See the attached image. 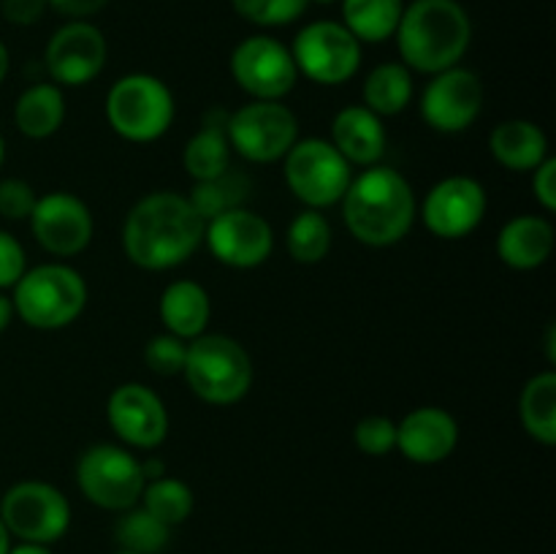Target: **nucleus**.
<instances>
[{"instance_id": "47", "label": "nucleus", "mask_w": 556, "mask_h": 554, "mask_svg": "<svg viewBox=\"0 0 556 554\" xmlns=\"http://www.w3.org/2000/svg\"><path fill=\"white\" fill-rule=\"evenodd\" d=\"M3 161H5V139L3 134H0V168H3Z\"/></svg>"}, {"instance_id": "13", "label": "nucleus", "mask_w": 556, "mask_h": 554, "mask_svg": "<svg viewBox=\"0 0 556 554\" xmlns=\"http://www.w3.org/2000/svg\"><path fill=\"white\" fill-rule=\"evenodd\" d=\"M486 188L476 177L451 174L427 190L421 206H418V215L432 237L456 242V239L470 237L481 226L486 217Z\"/></svg>"}, {"instance_id": "45", "label": "nucleus", "mask_w": 556, "mask_h": 554, "mask_svg": "<svg viewBox=\"0 0 556 554\" xmlns=\"http://www.w3.org/2000/svg\"><path fill=\"white\" fill-rule=\"evenodd\" d=\"M546 348H548V362H556V326L554 324H548V329H546Z\"/></svg>"}, {"instance_id": "29", "label": "nucleus", "mask_w": 556, "mask_h": 554, "mask_svg": "<svg viewBox=\"0 0 556 554\" xmlns=\"http://www.w3.org/2000/svg\"><path fill=\"white\" fill-rule=\"evenodd\" d=\"M342 25L358 43H383L394 38L405 11V0H340Z\"/></svg>"}, {"instance_id": "31", "label": "nucleus", "mask_w": 556, "mask_h": 554, "mask_svg": "<svg viewBox=\"0 0 556 554\" xmlns=\"http://www.w3.org/2000/svg\"><path fill=\"white\" fill-rule=\"evenodd\" d=\"M139 505L144 511H150L157 521H163L166 527H179L182 521L190 519L195 508L193 489L182 481V478L163 476L155 481L144 483V492H141Z\"/></svg>"}, {"instance_id": "33", "label": "nucleus", "mask_w": 556, "mask_h": 554, "mask_svg": "<svg viewBox=\"0 0 556 554\" xmlns=\"http://www.w3.org/2000/svg\"><path fill=\"white\" fill-rule=\"evenodd\" d=\"M233 11L244 22L258 27H286L302 20L309 0H231Z\"/></svg>"}, {"instance_id": "46", "label": "nucleus", "mask_w": 556, "mask_h": 554, "mask_svg": "<svg viewBox=\"0 0 556 554\" xmlns=\"http://www.w3.org/2000/svg\"><path fill=\"white\" fill-rule=\"evenodd\" d=\"M9 546H11V536L3 527V521H0V554H9Z\"/></svg>"}, {"instance_id": "35", "label": "nucleus", "mask_w": 556, "mask_h": 554, "mask_svg": "<svg viewBox=\"0 0 556 554\" xmlns=\"http://www.w3.org/2000/svg\"><path fill=\"white\" fill-rule=\"evenodd\" d=\"M185 356H188V342L168 335V331H161V335L150 337L144 345V364L155 375H163V378L182 375Z\"/></svg>"}, {"instance_id": "1", "label": "nucleus", "mask_w": 556, "mask_h": 554, "mask_svg": "<svg viewBox=\"0 0 556 554\" xmlns=\"http://www.w3.org/2000/svg\"><path fill=\"white\" fill-rule=\"evenodd\" d=\"M199 212L177 190H155L136 201L123 223V250L130 264L147 272L182 266L204 244Z\"/></svg>"}, {"instance_id": "30", "label": "nucleus", "mask_w": 556, "mask_h": 554, "mask_svg": "<svg viewBox=\"0 0 556 554\" xmlns=\"http://www.w3.org/2000/svg\"><path fill=\"white\" fill-rule=\"evenodd\" d=\"M331 223L320 210H302L286 228V250L296 264H320L331 250Z\"/></svg>"}, {"instance_id": "17", "label": "nucleus", "mask_w": 556, "mask_h": 554, "mask_svg": "<svg viewBox=\"0 0 556 554\" xmlns=\"http://www.w3.org/2000/svg\"><path fill=\"white\" fill-rule=\"evenodd\" d=\"M27 223H30L33 239L54 259H74L85 253L96 231L90 206L68 190L38 196Z\"/></svg>"}, {"instance_id": "25", "label": "nucleus", "mask_w": 556, "mask_h": 554, "mask_svg": "<svg viewBox=\"0 0 556 554\" xmlns=\"http://www.w3.org/2000/svg\"><path fill=\"white\" fill-rule=\"evenodd\" d=\"M65 123L63 87L54 81H33L20 92L14 103V125L22 136L33 141L49 139Z\"/></svg>"}, {"instance_id": "19", "label": "nucleus", "mask_w": 556, "mask_h": 554, "mask_svg": "<svg viewBox=\"0 0 556 554\" xmlns=\"http://www.w3.org/2000/svg\"><path fill=\"white\" fill-rule=\"evenodd\" d=\"M459 445V424L438 405L413 407L396 421V451L413 465H438Z\"/></svg>"}, {"instance_id": "43", "label": "nucleus", "mask_w": 556, "mask_h": 554, "mask_svg": "<svg viewBox=\"0 0 556 554\" xmlns=\"http://www.w3.org/2000/svg\"><path fill=\"white\" fill-rule=\"evenodd\" d=\"M11 320H14V304H11V297L0 291V335L9 329Z\"/></svg>"}, {"instance_id": "42", "label": "nucleus", "mask_w": 556, "mask_h": 554, "mask_svg": "<svg viewBox=\"0 0 556 554\" xmlns=\"http://www.w3.org/2000/svg\"><path fill=\"white\" fill-rule=\"evenodd\" d=\"M9 554H52V549L41 546V543H27V541H16L9 546Z\"/></svg>"}, {"instance_id": "11", "label": "nucleus", "mask_w": 556, "mask_h": 554, "mask_svg": "<svg viewBox=\"0 0 556 554\" xmlns=\"http://www.w3.org/2000/svg\"><path fill=\"white\" fill-rule=\"evenodd\" d=\"M231 152L250 163H275L299 141V117L282 101H250L228 114Z\"/></svg>"}, {"instance_id": "37", "label": "nucleus", "mask_w": 556, "mask_h": 554, "mask_svg": "<svg viewBox=\"0 0 556 554\" xmlns=\"http://www.w3.org/2000/svg\"><path fill=\"white\" fill-rule=\"evenodd\" d=\"M27 255L20 239L11 231L0 228V291L14 288L16 280L25 275Z\"/></svg>"}, {"instance_id": "7", "label": "nucleus", "mask_w": 556, "mask_h": 554, "mask_svg": "<svg viewBox=\"0 0 556 554\" xmlns=\"http://www.w3.org/2000/svg\"><path fill=\"white\" fill-rule=\"evenodd\" d=\"M74 478L87 503L103 511H128L144 492L141 459L119 443H92L79 454Z\"/></svg>"}, {"instance_id": "40", "label": "nucleus", "mask_w": 556, "mask_h": 554, "mask_svg": "<svg viewBox=\"0 0 556 554\" xmlns=\"http://www.w3.org/2000/svg\"><path fill=\"white\" fill-rule=\"evenodd\" d=\"M47 3L49 9L68 16V20H90L92 14L106 9L109 0H47Z\"/></svg>"}, {"instance_id": "8", "label": "nucleus", "mask_w": 556, "mask_h": 554, "mask_svg": "<svg viewBox=\"0 0 556 554\" xmlns=\"http://www.w3.org/2000/svg\"><path fill=\"white\" fill-rule=\"evenodd\" d=\"M282 177L293 199L304 210H329L345 196L353 179V166L337 152L329 139H299L282 158Z\"/></svg>"}, {"instance_id": "21", "label": "nucleus", "mask_w": 556, "mask_h": 554, "mask_svg": "<svg viewBox=\"0 0 556 554\" xmlns=\"http://www.w3.org/2000/svg\"><path fill=\"white\" fill-rule=\"evenodd\" d=\"M556 231L543 215H516L500 228L497 255L516 272H532L546 264L554 253Z\"/></svg>"}, {"instance_id": "27", "label": "nucleus", "mask_w": 556, "mask_h": 554, "mask_svg": "<svg viewBox=\"0 0 556 554\" xmlns=\"http://www.w3.org/2000/svg\"><path fill=\"white\" fill-rule=\"evenodd\" d=\"M521 427L541 445L556 443V373L532 375L519 396Z\"/></svg>"}, {"instance_id": "24", "label": "nucleus", "mask_w": 556, "mask_h": 554, "mask_svg": "<svg viewBox=\"0 0 556 554\" xmlns=\"http://www.w3.org/2000/svg\"><path fill=\"white\" fill-rule=\"evenodd\" d=\"M228 112L212 109L201 119V128L188 139L182 150V168L193 182L212 179L231 166V144L226 134Z\"/></svg>"}, {"instance_id": "5", "label": "nucleus", "mask_w": 556, "mask_h": 554, "mask_svg": "<svg viewBox=\"0 0 556 554\" xmlns=\"http://www.w3.org/2000/svg\"><path fill=\"white\" fill-rule=\"evenodd\" d=\"M182 375L201 402L231 407L253 389L255 369L242 342L217 331H204L188 342Z\"/></svg>"}, {"instance_id": "32", "label": "nucleus", "mask_w": 556, "mask_h": 554, "mask_svg": "<svg viewBox=\"0 0 556 554\" xmlns=\"http://www.w3.org/2000/svg\"><path fill=\"white\" fill-rule=\"evenodd\" d=\"M114 541L123 552L161 554L172 541V527L157 521L141 505H134L128 511H119V519L114 525Z\"/></svg>"}, {"instance_id": "2", "label": "nucleus", "mask_w": 556, "mask_h": 554, "mask_svg": "<svg viewBox=\"0 0 556 554\" xmlns=\"http://www.w3.org/2000/svg\"><path fill=\"white\" fill-rule=\"evenodd\" d=\"M340 206L348 234L367 248H391L402 242L418 215L413 185L383 163L356 174Z\"/></svg>"}, {"instance_id": "36", "label": "nucleus", "mask_w": 556, "mask_h": 554, "mask_svg": "<svg viewBox=\"0 0 556 554\" xmlns=\"http://www.w3.org/2000/svg\"><path fill=\"white\" fill-rule=\"evenodd\" d=\"M38 193L27 179L5 177L0 179V217L11 223H22L30 217Z\"/></svg>"}, {"instance_id": "39", "label": "nucleus", "mask_w": 556, "mask_h": 554, "mask_svg": "<svg viewBox=\"0 0 556 554\" xmlns=\"http://www.w3.org/2000/svg\"><path fill=\"white\" fill-rule=\"evenodd\" d=\"M47 0H0V11H3L5 22L16 27H30L47 14Z\"/></svg>"}, {"instance_id": "34", "label": "nucleus", "mask_w": 556, "mask_h": 554, "mask_svg": "<svg viewBox=\"0 0 556 554\" xmlns=\"http://www.w3.org/2000/svg\"><path fill=\"white\" fill-rule=\"evenodd\" d=\"M353 443L367 456H389L396 451V421L380 413L358 418L353 427Z\"/></svg>"}, {"instance_id": "15", "label": "nucleus", "mask_w": 556, "mask_h": 554, "mask_svg": "<svg viewBox=\"0 0 556 554\" xmlns=\"http://www.w3.org/2000/svg\"><path fill=\"white\" fill-rule=\"evenodd\" d=\"M109 47L101 27L87 20H68L52 33L43 49L49 81L58 87H85L106 68Z\"/></svg>"}, {"instance_id": "41", "label": "nucleus", "mask_w": 556, "mask_h": 554, "mask_svg": "<svg viewBox=\"0 0 556 554\" xmlns=\"http://www.w3.org/2000/svg\"><path fill=\"white\" fill-rule=\"evenodd\" d=\"M141 473H144V481H155V478L166 476V462L161 456H144L141 459Z\"/></svg>"}, {"instance_id": "48", "label": "nucleus", "mask_w": 556, "mask_h": 554, "mask_svg": "<svg viewBox=\"0 0 556 554\" xmlns=\"http://www.w3.org/2000/svg\"><path fill=\"white\" fill-rule=\"evenodd\" d=\"M309 3H318V5H331V3H340V0H309Z\"/></svg>"}, {"instance_id": "23", "label": "nucleus", "mask_w": 556, "mask_h": 554, "mask_svg": "<svg viewBox=\"0 0 556 554\" xmlns=\"http://www.w3.org/2000/svg\"><path fill=\"white\" fill-rule=\"evenodd\" d=\"M489 152L508 172H532L548 158V136L532 119H503L489 134Z\"/></svg>"}, {"instance_id": "10", "label": "nucleus", "mask_w": 556, "mask_h": 554, "mask_svg": "<svg viewBox=\"0 0 556 554\" xmlns=\"http://www.w3.org/2000/svg\"><path fill=\"white\" fill-rule=\"evenodd\" d=\"M299 76L320 87H340L362 68V43L342 22L318 20L296 33L291 47Z\"/></svg>"}, {"instance_id": "3", "label": "nucleus", "mask_w": 556, "mask_h": 554, "mask_svg": "<svg viewBox=\"0 0 556 554\" xmlns=\"http://www.w3.org/2000/svg\"><path fill=\"white\" fill-rule=\"evenodd\" d=\"M402 65L418 74H440L462 63L472 41V22L459 0H413L396 25Z\"/></svg>"}, {"instance_id": "9", "label": "nucleus", "mask_w": 556, "mask_h": 554, "mask_svg": "<svg viewBox=\"0 0 556 554\" xmlns=\"http://www.w3.org/2000/svg\"><path fill=\"white\" fill-rule=\"evenodd\" d=\"M0 521L11 538L52 546L71 527V503L49 481H16L0 498Z\"/></svg>"}, {"instance_id": "6", "label": "nucleus", "mask_w": 556, "mask_h": 554, "mask_svg": "<svg viewBox=\"0 0 556 554\" xmlns=\"http://www.w3.org/2000/svg\"><path fill=\"white\" fill-rule=\"evenodd\" d=\"M106 123L130 144H152L163 139L177 117L172 87L157 76L136 71L125 74L106 92Z\"/></svg>"}, {"instance_id": "28", "label": "nucleus", "mask_w": 556, "mask_h": 554, "mask_svg": "<svg viewBox=\"0 0 556 554\" xmlns=\"http://www.w3.org/2000/svg\"><path fill=\"white\" fill-rule=\"evenodd\" d=\"M250 193H253V179H250L242 168L228 166L226 172L217 174V177L193 182V188L188 190V201L193 204V210L199 212L201 221L206 223L228 210L248 206Z\"/></svg>"}, {"instance_id": "26", "label": "nucleus", "mask_w": 556, "mask_h": 554, "mask_svg": "<svg viewBox=\"0 0 556 554\" xmlns=\"http://www.w3.org/2000/svg\"><path fill=\"white\" fill-rule=\"evenodd\" d=\"M413 71L402 63H380L364 76V106L378 117H396L413 103Z\"/></svg>"}, {"instance_id": "49", "label": "nucleus", "mask_w": 556, "mask_h": 554, "mask_svg": "<svg viewBox=\"0 0 556 554\" xmlns=\"http://www.w3.org/2000/svg\"><path fill=\"white\" fill-rule=\"evenodd\" d=\"M114 554H134V552H123V549H117V552H114Z\"/></svg>"}, {"instance_id": "16", "label": "nucleus", "mask_w": 556, "mask_h": 554, "mask_svg": "<svg viewBox=\"0 0 556 554\" xmlns=\"http://www.w3.org/2000/svg\"><path fill=\"white\" fill-rule=\"evenodd\" d=\"M106 421L119 445L130 451H155L168 438L166 405L150 386L139 380L119 383L106 400Z\"/></svg>"}, {"instance_id": "44", "label": "nucleus", "mask_w": 556, "mask_h": 554, "mask_svg": "<svg viewBox=\"0 0 556 554\" xmlns=\"http://www.w3.org/2000/svg\"><path fill=\"white\" fill-rule=\"evenodd\" d=\"M11 71V54H9V47H5L3 41H0V85L5 81V76H9Z\"/></svg>"}, {"instance_id": "12", "label": "nucleus", "mask_w": 556, "mask_h": 554, "mask_svg": "<svg viewBox=\"0 0 556 554\" xmlns=\"http://www.w3.org/2000/svg\"><path fill=\"white\" fill-rule=\"evenodd\" d=\"M228 68L250 101H282L291 96L299 81L291 49L266 33L239 41L228 60Z\"/></svg>"}, {"instance_id": "14", "label": "nucleus", "mask_w": 556, "mask_h": 554, "mask_svg": "<svg viewBox=\"0 0 556 554\" xmlns=\"http://www.w3.org/2000/svg\"><path fill=\"white\" fill-rule=\"evenodd\" d=\"M483 98L486 92H483L481 76L476 71L454 65V68L432 74L418 98V112L424 123L438 134H465L481 117Z\"/></svg>"}, {"instance_id": "38", "label": "nucleus", "mask_w": 556, "mask_h": 554, "mask_svg": "<svg viewBox=\"0 0 556 554\" xmlns=\"http://www.w3.org/2000/svg\"><path fill=\"white\" fill-rule=\"evenodd\" d=\"M532 196L543 212L556 210V158L548 155L538 168H532Z\"/></svg>"}, {"instance_id": "20", "label": "nucleus", "mask_w": 556, "mask_h": 554, "mask_svg": "<svg viewBox=\"0 0 556 554\" xmlns=\"http://www.w3.org/2000/svg\"><path fill=\"white\" fill-rule=\"evenodd\" d=\"M329 141L351 166L369 168L383 161L389 134H386L383 117L369 112L364 103H353L334 114Z\"/></svg>"}, {"instance_id": "22", "label": "nucleus", "mask_w": 556, "mask_h": 554, "mask_svg": "<svg viewBox=\"0 0 556 554\" xmlns=\"http://www.w3.org/2000/svg\"><path fill=\"white\" fill-rule=\"evenodd\" d=\"M157 318L163 331L190 342L210 329L212 299L206 288L195 280H174L163 288L157 299Z\"/></svg>"}, {"instance_id": "18", "label": "nucleus", "mask_w": 556, "mask_h": 554, "mask_svg": "<svg viewBox=\"0 0 556 554\" xmlns=\"http://www.w3.org/2000/svg\"><path fill=\"white\" fill-rule=\"evenodd\" d=\"M204 244L223 266L255 269L269 261L275 250V231L264 215L250 206H237L206 221Z\"/></svg>"}, {"instance_id": "4", "label": "nucleus", "mask_w": 556, "mask_h": 554, "mask_svg": "<svg viewBox=\"0 0 556 554\" xmlns=\"http://www.w3.org/2000/svg\"><path fill=\"white\" fill-rule=\"evenodd\" d=\"M87 299L90 291L81 272L63 261H49L27 266L25 275L16 280L11 304L16 318L30 329L58 331L79 320Z\"/></svg>"}]
</instances>
